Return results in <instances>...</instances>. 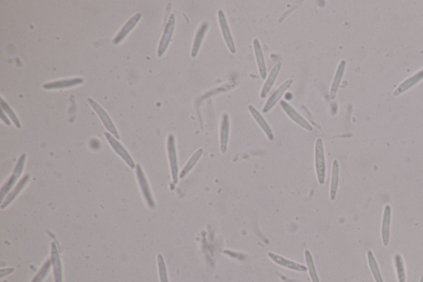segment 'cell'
I'll return each mask as SVG.
<instances>
[{
  "instance_id": "obj_1",
  "label": "cell",
  "mask_w": 423,
  "mask_h": 282,
  "mask_svg": "<svg viewBox=\"0 0 423 282\" xmlns=\"http://www.w3.org/2000/svg\"><path fill=\"white\" fill-rule=\"evenodd\" d=\"M315 167L318 183L324 185L326 180V161L323 141L321 137H318L315 143Z\"/></svg>"
},
{
  "instance_id": "obj_2",
  "label": "cell",
  "mask_w": 423,
  "mask_h": 282,
  "mask_svg": "<svg viewBox=\"0 0 423 282\" xmlns=\"http://www.w3.org/2000/svg\"><path fill=\"white\" fill-rule=\"evenodd\" d=\"M26 158H27V155L25 153H22L20 156L18 160V162H17L15 168H14V172H13L11 176L7 181V182L3 185V187L1 188V190H0V198H1V200H4L5 195L8 194V192L10 191V189L13 188L14 184L16 183L17 181L19 178L20 175H22V170H23V168H24Z\"/></svg>"
},
{
  "instance_id": "obj_3",
  "label": "cell",
  "mask_w": 423,
  "mask_h": 282,
  "mask_svg": "<svg viewBox=\"0 0 423 282\" xmlns=\"http://www.w3.org/2000/svg\"><path fill=\"white\" fill-rule=\"evenodd\" d=\"M167 149L169 156L170 171L174 184H177L179 181V167H178L177 151L175 146V137L173 134H169L167 140Z\"/></svg>"
},
{
  "instance_id": "obj_4",
  "label": "cell",
  "mask_w": 423,
  "mask_h": 282,
  "mask_svg": "<svg viewBox=\"0 0 423 282\" xmlns=\"http://www.w3.org/2000/svg\"><path fill=\"white\" fill-rule=\"evenodd\" d=\"M218 19H219V27L221 29V33L223 37L224 41L226 43L227 48L232 54H235L237 52L236 49L235 42L232 38V33L230 30L229 25L227 22V19L225 16L224 12L221 9L218 11Z\"/></svg>"
},
{
  "instance_id": "obj_5",
  "label": "cell",
  "mask_w": 423,
  "mask_h": 282,
  "mask_svg": "<svg viewBox=\"0 0 423 282\" xmlns=\"http://www.w3.org/2000/svg\"><path fill=\"white\" fill-rule=\"evenodd\" d=\"M136 174H137V181L139 183L140 187L142 189V195L145 199L146 202L150 208H156V203H155V200L152 196V193H151L150 187H149L147 179L146 177L141 165L137 164L136 166Z\"/></svg>"
},
{
  "instance_id": "obj_6",
  "label": "cell",
  "mask_w": 423,
  "mask_h": 282,
  "mask_svg": "<svg viewBox=\"0 0 423 282\" xmlns=\"http://www.w3.org/2000/svg\"><path fill=\"white\" fill-rule=\"evenodd\" d=\"M175 16L174 14L169 15V20L167 22L166 26L165 28L164 33L162 34L161 41L159 43L158 52H157V56L159 57H161L164 55L165 52L166 51L167 48L169 47V42L172 38L173 33L175 31Z\"/></svg>"
},
{
  "instance_id": "obj_7",
  "label": "cell",
  "mask_w": 423,
  "mask_h": 282,
  "mask_svg": "<svg viewBox=\"0 0 423 282\" xmlns=\"http://www.w3.org/2000/svg\"><path fill=\"white\" fill-rule=\"evenodd\" d=\"M88 102H89V104H91V107L93 108V110L95 111L96 113L98 114V117L100 118L102 123H104V127L106 128L107 130L110 132L113 137H116L117 139H119L120 137H119L118 131L116 129V127L114 126V124L112 123V121L111 120L109 114L105 112V110L93 99H91V98L88 99Z\"/></svg>"
},
{
  "instance_id": "obj_8",
  "label": "cell",
  "mask_w": 423,
  "mask_h": 282,
  "mask_svg": "<svg viewBox=\"0 0 423 282\" xmlns=\"http://www.w3.org/2000/svg\"><path fill=\"white\" fill-rule=\"evenodd\" d=\"M104 136L106 137L107 140L109 141L110 146L116 151V153L120 156L121 158L127 163V165H129V167L131 168V169L136 168V165L134 163V161L131 158V156L129 155L128 151L126 150L125 148H123L122 144L118 142V140L116 139L111 133H109V132H104Z\"/></svg>"
},
{
  "instance_id": "obj_9",
  "label": "cell",
  "mask_w": 423,
  "mask_h": 282,
  "mask_svg": "<svg viewBox=\"0 0 423 282\" xmlns=\"http://www.w3.org/2000/svg\"><path fill=\"white\" fill-rule=\"evenodd\" d=\"M280 106H281L282 109H283V110H284V113H286L287 115L290 117V119L293 122H294L295 123H297L298 126H300L301 128H303V129H305L307 131L312 132L313 130V128L312 127L311 124L308 121L306 120L303 116H301L289 103L282 100L280 102Z\"/></svg>"
},
{
  "instance_id": "obj_10",
  "label": "cell",
  "mask_w": 423,
  "mask_h": 282,
  "mask_svg": "<svg viewBox=\"0 0 423 282\" xmlns=\"http://www.w3.org/2000/svg\"><path fill=\"white\" fill-rule=\"evenodd\" d=\"M293 82H294L293 79H289V80H285L281 85L278 86V89L271 94V97L268 99L267 101L265 103V106L263 108V113H266L273 109L274 106L280 100L282 96L284 95V94L289 90V88L291 86Z\"/></svg>"
},
{
  "instance_id": "obj_11",
  "label": "cell",
  "mask_w": 423,
  "mask_h": 282,
  "mask_svg": "<svg viewBox=\"0 0 423 282\" xmlns=\"http://www.w3.org/2000/svg\"><path fill=\"white\" fill-rule=\"evenodd\" d=\"M230 134V117L227 113H224L221 115V124H220V152L225 154L227 152V145L229 141Z\"/></svg>"
},
{
  "instance_id": "obj_12",
  "label": "cell",
  "mask_w": 423,
  "mask_h": 282,
  "mask_svg": "<svg viewBox=\"0 0 423 282\" xmlns=\"http://www.w3.org/2000/svg\"><path fill=\"white\" fill-rule=\"evenodd\" d=\"M268 257L271 258V261L276 263L278 266H283L284 268L290 269L292 271H299V272H305L308 271L307 266L301 265L299 263H294L293 261L288 260L286 258H283L279 255L276 254L273 252H269Z\"/></svg>"
},
{
  "instance_id": "obj_13",
  "label": "cell",
  "mask_w": 423,
  "mask_h": 282,
  "mask_svg": "<svg viewBox=\"0 0 423 282\" xmlns=\"http://www.w3.org/2000/svg\"><path fill=\"white\" fill-rule=\"evenodd\" d=\"M249 112L251 113V116L253 117L257 124L259 125V128L262 129L263 132H265L266 137L270 141H274L275 139V135H274L273 131L271 129V126L269 125V123L266 122L264 117L261 115V113L257 110V108L250 104L248 106Z\"/></svg>"
},
{
  "instance_id": "obj_14",
  "label": "cell",
  "mask_w": 423,
  "mask_h": 282,
  "mask_svg": "<svg viewBox=\"0 0 423 282\" xmlns=\"http://www.w3.org/2000/svg\"><path fill=\"white\" fill-rule=\"evenodd\" d=\"M392 218V208L390 206H385L383 215L382 227H381V237L384 246H387L390 239V225Z\"/></svg>"
},
{
  "instance_id": "obj_15",
  "label": "cell",
  "mask_w": 423,
  "mask_h": 282,
  "mask_svg": "<svg viewBox=\"0 0 423 282\" xmlns=\"http://www.w3.org/2000/svg\"><path fill=\"white\" fill-rule=\"evenodd\" d=\"M51 261H52V265L53 266L55 282H63L62 266H61L60 255L58 252L56 244L53 242L51 244Z\"/></svg>"
},
{
  "instance_id": "obj_16",
  "label": "cell",
  "mask_w": 423,
  "mask_h": 282,
  "mask_svg": "<svg viewBox=\"0 0 423 282\" xmlns=\"http://www.w3.org/2000/svg\"><path fill=\"white\" fill-rule=\"evenodd\" d=\"M253 48H254L255 56L257 59V66L259 71V75L263 80H266L267 78V70L265 65V57L263 53L262 48L260 46L259 40L256 38L253 40Z\"/></svg>"
},
{
  "instance_id": "obj_17",
  "label": "cell",
  "mask_w": 423,
  "mask_h": 282,
  "mask_svg": "<svg viewBox=\"0 0 423 282\" xmlns=\"http://www.w3.org/2000/svg\"><path fill=\"white\" fill-rule=\"evenodd\" d=\"M208 28H209V22H207V21L201 23L200 28H198L196 34H195V38H194L193 47H192L191 54H190L192 58L196 57L198 53L200 52V47H201L203 39L207 34Z\"/></svg>"
},
{
  "instance_id": "obj_18",
  "label": "cell",
  "mask_w": 423,
  "mask_h": 282,
  "mask_svg": "<svg viewBox=\"0 0 423 282\" xmlns=\"http://www.w3.org/2000/svg\"><path fill=\"white\" fill-rule=\"evenodd\" d=\"M282 64L280 62L276 64L272 70H271L270 74L268 75L266 80H265V84L263 85L261 91H260V98L265 99V97L268 95L269 92L271 91V89L273 87L274 84L277 80L279 72L281 70Z\"/></svg>"
},
{
  "instance_id": "obj_19",
  "label": "cell",
  "mask_w": 423,
  "mask_h": 282,
  "mask_svg": "<svg viewBox=\"0 0 423 282\" xmlns=\"http://www.w3.org/2000/svg\"><path fill=\"white\" fill-rule=\"evenodd\" d=\"M141 19H142L141 13H137L133 17H131V19L123 26L120 32L118 33V35L115 37L113 44L117 45V44L120 43L121 41H123L126 37L129 35V33L136 27V25L137 24V22H139Z\"/></svg>"
},
{
  "instance_id": "obj_20",
  "label": "cell",
  "mask_w": 423,
  "mask_h": 282,
  "mask_svg": "<svg viewBox=\"0 0 423 282\" xmlns=\"http://www.w3.org/2000/svg\"><path fill=\"white\" fill-rule=\"evenodd\" d=\"M29 180H30V175H29V174H26V175L22 177V180L18 183L16 187H14V189H13V190H12V191L7 195V196H6L5 199L3 200V202L1 204V208H2V209L5 208L6 207H8V206H9L13 201H14V199H15L18 195H19L20 192L22 191V189L26 187V185L28 183Z\"/></svg>"
},
{
  "instance_id": "obj_21",
  "label": "cell",
  "mask_w": 423,
  "mask_h": 282,
  "mask_svg": "<svg viewBox=\"0 0 423 282\" xmlns=\"http://www.w3.org/2000/svg\"><path fill=\"white\" fill-rule=\"evenodd\" d=\"M83 83H84V79L82 78H74V79H69V80H58V81H54V82L47 83V84H44L43 88L47 91H51V90L74 87L77 85H81Z\"/></svg>"
},
{
  "instance_id": "obj_22",
  "label": "cell",
  "mask_w": 423,
  "mask_h": 282,
  "mask_svg": "<svg viewBox=\"0 0 423 282\" xmlns=\"http://www.w3.org/2000/svg\"><path fill=\"white\" fill-rule=\"evenodd\" d=\"M423 79V68L420 70L418 73L413 75L412 76L410 77L408 79L402 83L401 85H399V87L396 89L393 92V96H398L401 94L404 93L405 91H407L409 88L414 86L416 84L420 82L421 80Z\"/></svg>"
},
{
  "instance_id": "obj_23",
  "label": "cell",
  "mask_w": 423,
  "mask_h": 282,
  "mask_svg": "<svg viewBox=\"0 0 423 282\" xmlns=\"http://www.w3.org/2000/svg\"><path fill=\"white\" fill-rule=\"evenodd\" d=\"M346 66H347V62H346V60H341V62L339 63L338 67L336 69V74H335V76H334V79H333L332 84H331V99H334L336 98V93H337L339 86H340L341 80H342V77H343V75H344Z\"/></svg>"
},
{
  "instance_id": "obj_24",
  "label": "cell",
  "mask_w": 423,
  "mask_h": 282,
  "mask_svg": "<svg viewBox=\"0 0 423 282\" xmlns=\"http://www.w3.org/2000/svg\"><path fill=\"white\" fill-rule=\"evenodd\" d=\"M339 185V163L337 160H334L332 162V171H331V179L330 199L331 200H336L337 189Z\"/></svg>"
},
{
  "instance_id": "obj_25",
  "label": "cell",
  "mask_w": 423,
  "mask_h": 282,
  "mask_svg": "<svg viewBox=\"0 0 423 282\" xmlns=\"http://www.w3.org/2000/svg\"><path fill=\"white\" fill-rule=\"evenodd\" d=\"M202 153H203V150H202V148H200L199 150H197L194 154H193V156L189 158L188 162L186 163L185 166L184 167L183 169L181 170V174H180V177L181 178H184L186 175H188V173L191 171L192 169L194 168V166L196 165L198 161L200 159V157L202 156Z\"/></svg>"
},
{
  "instance_id": "obj_26",
  "label": "cell",
  "mask_w": 423,
  "mask_h": 282,
  "mask_svg": "<svg viewBox=\"0 0 423 282\" xmlns=\"http://www.w3.org/2000/svg\"><path fill=\"white\" fill-rule=\"evenodd\" d=\"M367 257H368V266L371 270L372 274H373L375 282H385L382 276H381V273H380L376 260L374 258V254L370 250L367 252Z\"/></svg>"
},
{
  "instance_id": "obj_27",
  "label": "cell",
  "mask_w": 423,
  "mask_h": 282,
  "mask_svg": "<svg viewBox=\"0 0 423 282\" xmlns=\"http://www.w3.org/2000/svg\"><path fill=\"white\" fill-rule=\"evenodd\" d=\"M305 255L306 264H307V268L309 270V275L311 277L312 282H320L319 277L317 276L315 264H314L313 258L312 256L311 252L309 250H306L304 252Z\"/></svg>"
},
{
  "instance_id": "obj_28",
  "label": "cell",
  "mask_w": 423,
  "mask_h": 282,
  "mask_svg": "<svg viewBox=\"0 0 423 282\" xmlns=\"http://www.w3.org/2000/svg\"><path fill=\"white\" fill-rule=\"evenodd\" d=\"M394 265H395L399 282H406V272H405L404 260L401 255L397 254L394 256Z\"/></svg>"
},
{
  "instance_id": "obj_29",
  "label": "cell",
  "mask_w": 423,
  "mask_h": 282,
  "mask_svg": "<svg viewBox=\"0 0 423 282\" xmlns=\"http://www.w3.org/2000/svg\"><path fill=\"white\" fill-rule=\"evenodd\" d=\"M0 105H1L2 110H3V111L7 113V115H8L9 118H11L12 121H13L14 124H15V126H16L18 129H21V127L22 126H21L20 121L18 120V118L17 117L16 114L14 113V110H12L11 108L9 107V105H8V104L3 100V98H1V99H0Z\"/></svg>"
},
{
  "instance_id": "obj_30",
  "label": "cell",
  "mask_w": 423,
  "mask_h": 282,
  "mask_svg": "<svg viewBox=\"0 0 423 282\" xmlns=\"http://www.w3.org/2000/svg\"><path fill=\"white\" fill-rule=\"evenodd\" d=\"M157 264H158L159 276H160L161 282H169L168 277H167L166 263H165L164 258L161 254L157 255Z\"/></svg>"
},
{
  "instance_id": "obj_31",
  "label": "cell",
  "mask_w": 423,
  "mask_h": 282,
  "mask_svg": "<svg viewBox=\"0 0 423 282\" xmlns=\"http://www.w3.org/2000/svg\"><path fill=\"white\" fill-rule=\"evenodd\" d=\"M51 266H52V261H51V259L47 260V262L44 263L43 266H41V268L40 269L38 273L34 277V279L32 281V282H42L45 279V277H47V274L49 273Z\"/></svg>"
},
{
  "instance_id": "obj_32",
  "label": "cell",
  "mask_w": 423,
  "mask_h": 282,
  "mask_svg": "<svg viewBox=\"0 0 423 282\" xmlns=\"http://www.w3.org/2000/svg\"><path fill=\"white\" fill-rule=\"evenodd\" d=\"M14 271V268H6V269H2L1 271H0V277L2 278V277H4L5 276H8V275L11 274Z\"/></svg>"
},
{
  "instance_id": "obj_33",
  "label": "cell",
  "mask_w": 423,
  "mask_h": 282,
  "mask_svg": "<svg viewBox=\"0 0 423 282\" xmlns=\"http://www.w3.org/2000/svg\"><path fill=\"white\" fill-rule=\"evenodd\" d=\"M1 119H2V120H3V122H4L6 124H7V125H8V126H9L10 124H11V123H10V122H9V120H8V118H5V115H4V111H3V110H2V111H1Z\"/></svg>"
},
{
  "instance_id": "obj_34",
  "label": "cell",
  "mask_w": 423,
  "mask_h": 282,
  "mask_svg": "<svg viewBox=\"0 0 423 282\" xmlns=\"http://www.w3.org/2000/svg\"><path fill=\"white\" fill-rule=\"evenodd\" d=\"M3 282H7V281H3Z\"/></svg>"
}]
</instances>
